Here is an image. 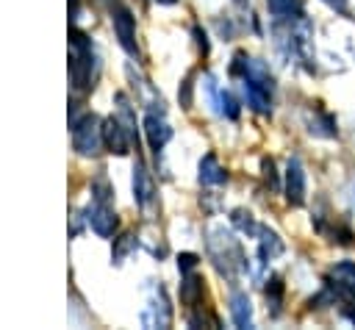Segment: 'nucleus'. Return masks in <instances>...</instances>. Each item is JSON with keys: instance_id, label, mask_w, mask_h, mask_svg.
Masks as SVG:
<instances>
[{"instance_id": "nucleus-22", "label": "nucleus", "mask_w": 355, "mask_h": 330, "mask_svg": "<svg viewBox=\"0 0 355 330\" xmlns=\"http://www.w3.org/2000/svg\"><path fill=\"white\" fill-rule=\"evenodd\" d=\"M261 175H263V183H266L269 189H280V183H277V169H275V161H272V158H263V161H261Z\"/></svg>"}, {"instance_id": "nucleus-8", "label": "nucleus", "mask_w": 355, "mask_h": 330, "mask_svg": "<svg viewBox=\"0 0 355 330\" xmlns=\"http://www.w3.org/2000/svg\"><path fill=\"white\" fill-rule=\"evenodd\" d=\"M205 92H208V100H211V105H214L216 114L230 116V119L239 116V103L233 100V94H230L227 89H219L211 75H205Z\"/></svg>"}, {"instance_id": "nucleus-14", "label": "nucleus", "mask_w": 355, "mask_h": 330, "mask_svg": "<svg viewBox=\"0 0 355 330\" xmlns=\"http://www.w3.org/2000/svg\"><path fill=\"white\" fill-rule=\"evenodd\" d=\"M244 97H247V105H250L252 111H258V114H263V116L272 114V100H269V92H266V89H261V86L244 80Z\"/></svg>"}, {"instance_id": "nucleus-24", "label": "nucleus", "mask_w": 355, "mask_h": 330, "mask_svg": "<svg viewBox=\"0 0 355 330\" xmlns=\"http://www.w3.org/2000/svg\"><path fill=\"white\" fill-rule=\"evenodd\" d=\"M191 75H186L183 78V83H180V92H178V100H180V105L183 108H191Z\"/></svg>"}, {"instance_id": "nucleus-4", "label": "nucleus", "mask_w": 355, "mask_h": 330, "mask_svg": "<svg viewBox=\"0 0 355 330\" xmlns=\"http://www.w3.org/2000/svg\"><path fill=\"white\" fill-rule=\"evenodd\" d=\"M86 222H89L92 230H94L97 236H103V238L114 236V230H116V225H119L114 208H108V202H97V200H92V205L86 208Z\"/></svg>"}, {"instance_id": "nucleus-23", "label": "nucleus", "mask_w": 355, "mask_h": 330, "mask_svg": "<svg viewBox=\"0 0 355 330\" xmlns=\"http://www.w3.org/2000/svg\"><path fill=\"white\" fill-rule=\"evenodd\" d=\"M111 194H114V189L108 186V180L97 177V180L92 183V200H97V202H108V200H111Z\"/></svg>"}, {"instance_id": "nucleus-19", "label": "nucleus", "mask_w": 355, "mask_h": 330, "mask_svg": "<svg viewBox=\"0 0 355 330\" xmlns=\"http://www.w3.org/2000/svg\"><path fill=\"white\" fill-rule=\"evenodd\" d=\"M116 111H119V122L128 128L130 139H136V119H133V111H130V103L125 94H116Z\"/></svg>"}, {"instance_id": "nucleus-12", "label": "nucleus", "mask_w": 355, "mask_h": 330, "mask_svg": "<svg viewBox=\"0 0 355 330\" xmlns=\"http://www.w3.org/2000/svg\"><path fill=\"white\" fill-rule=\"evenodd\" d=\"M227 305H230V316L236 327H252V305L244 291H233Z\"/></svg>"}, {"instance_id": "nucleus-15", "label": "nucleus", "mask_w": 355, "mask_h": 330, "mask_svg": "<svg viewBox=\"0 0 355 330\" xmlns=\"http://www.w3.org/2000/svg\"><path fill=\"white\" fill-rule=\"evenodd\" d=\"M266 6L277 19H297L305 14L302 0H266Z\"/></svg>"}, {"instance_id": "nucleus-25", "label": "nucleus", "mask_w": 355, "mask_h": 330, "mask_svg": "<svg viewBox=\"0 0 355 330\" xmlns=\"http://www.w3.org/2000/svg\"><path fill=\"white\" fill-rule=\"evenodd\" d=\"M194 266H197V255L194 252H180L178 255V269L180 272H191Z\"/></svg>"}, {"instance_id": "nucleus-11", "label": "nucleus", "mask_w": 355, "mask_h": 330, "mask_svg": "<svg viewBox=\"0 0 355 330\" xmlns=\"http://www.w3.org/2000/svg\"><path fill=\"white\" fill-rule=\"evenodd\" d=\"M258 258L261 261H272V258H277V255H283V250H286V244H283V238L272 230V227H258Z\"/></svg>"}, {"instance_id": "nucleus-3", "label": "nucleus", "mask_w": 355, "mask_h": 330, "mask_svg": "<svg viewBox=\"0 0 355 330\" xmlns=\"http://www.w3.org/2000/svg\"><path fill=\"white\" fill-rule=\"evenodd\" d=\"M111 22H114V33H116L119 44L125 47V53L136 55L139 53V47H136V19H133L130 8L122 6L119 0H114L111 3Z\"/></svg>"}, {"instance_id": "nucleus-29", "label": "nucleus", "mask_w": 355, "mask_h": 330, "mask_svg": "<svg viewBox=\"0 0 355 330\" xmlns=\"http://www.w3.org/2000/svg\"><path fill=\"white\" fill-rule=\"evenodd\" d=\"M158 3H164V6H172V3H178V0H158Z\"/></svg>"}, {"instance_id": "nucleus-17", "label": "nucleus", "mask_w": 355, "mask_h": 330, "mask_svg": "<svg viewBox=\"0 0 355 330\" xmlns=\"http://www.w3.org/2000/svg\"><path fill=\"white\" fill-rule=\"evenodd\" d=\"M230 222H233L236 230H241V233H247V236H255L258 227H261V225L252 219V214L244 211V208H233V211H230Z\"/></svg>"}, {"instance_id": "nucleus-21", "label": "nucleus", "mask_w": 355, "mask_h": 330, "mask_svg": "<svg viewBox=\"0 0 355 330\" xmlns=\"http://www.w3.org/2000/svg\"><path fill=\"white\" fill-rule=\"evenodd\" d=\"M133 247H136V236H133V233H125V236H119V238H116V244H114V250H111V258H114V263H122V261H125V255H128Z\"/></svg>"}, {"instance_id": "nucleus-20", "label": "nucleus", "mask_w": 355, "mask_h": 330, "mask_svg": "<svg viewBox=\"0 0 355 330\" xmlns=\"http://www.w3.org/2000/svg\"><path fill=\"white\" fill-rule=\"evenodd\" d=\"M266 283H269V286H266V299H269V305H272V313L277 316V313H280V299H283V280L275 275V277H269Z\"/></svg>"}, {"instance_id": "nucleus-2", "label": "nucleus", "mask_w": 355, "mask_h": 330, "mask_svg": "<svg viewBox=\"0 0 355 330\" xmlns=\"http://www.w3.org/2000/svg\"><path fill=\"white\" fill-rule=\"evenodd\" d=\"M72 144L80 155H94L100 153L103 144V122L94 114H80L72 125Z\"/></svg>"}, {"instance_id": "nucleus-16", "label": "nucleus", "mask_w": 355, "mask_h": 330, "mask_svg": "<svg viewBox=\"0 0 355 330\" xmlns=\"http://www.w3.org/2000/svg\"><path fill=\"white\" fill-rule=\"evenodd\" d=\"M180 299H183L186 305H197V302L202 299V280H200L197 275L186 272V277H183V283H180Z\"/></svg>"}, {"instance_id": "nucleus-18", "label": "nucleus", "mask_w": 355, "mask_h": 330, "mask_svg": "<svg viewBox=\"0 0 355 330\" xmlns=\"http://www.w3.org/2000/svg\"><path fill=\"white\" fill-rule=\"evenodd\" d=\"M308 130H311L313 136H327V139H330V136H336V122H333V116L316 111V119L308 116Z\"/></svg>"}, {"instance_id": "nucleus-9", "label": "nucleus", "mask_w": 355, "mask_h": 330, "mask_svg": "<svg viewBox=\"0 0 355 330\" xmlns=\"http://www.w3.org/2000/svg\"><path fill=\"white\" fill-rule=\"evenodd\" d=\"M144 136L155 153L172 139V128L164 122V114H147L144 116Z\"/></svg>"}, {"instance_id": "nucleus-10", "label": "nucleus", "mask_w": 355, "mask_h": 330, "mask_svg": "<svg viewBox=\"0 0 355 330\" xmlns=\"http://www.w3.org/2000/svg\"><path fill=\"white\" fill-rule=\"evenodd\" d=\"M153 197H155L153 177H150V172H147L144 164H136V166H133V200H136L141 208H147V205L153 202Z\"/></svg>"}, {"instance_id": "nucleus-30", "label": "nucleus", "mask_w": 355, "mask_h": 330, "mask_svg": "<svg viewBox=\"0 0 355 330\" xmlns=\"http://www.w3.org/2000/svg\"><path fill=\"white\" fill-rule=\"evenodd\" d=\"M239 3H241V0H239Z\"/></svg>"}, {"instance_id": "nucleus-27", "label": "nucleus", "mask_w": 355, "mask_h": 330, "mask_svg": "<svg viewBox=\"0 0 355 330\" xmlns=\"http://www.w3.org/2000/svg\"><path fill=\"white\" fill-rule=\"evenodd\" d=\"M322 3H324V6H330L333 11H341V14L347 11V0H322Z\"/></svg>"}, {"instance_id": "nucleus-26", "label": "nucleus", "mask_w": 355, "mask_h": 330, "mask_svg": "<svg viewBox=\"0 0 355 330\" xmlns=\"http://www.w3.org/2000/svg\"><path fill=\"white\" fill-rule=\"evenodd\" d=\"M194 39H197V47H200V53H202V55H208V36H205L200 28H194Z\"/></svg>"}, {"instance_id": "nucleus-13", "label": "nucleus", "mask_w": 355, "mask_h": 330, "mask_svg": "<svg viewBox=\"0 0 355 330\" xmlns=\"http://www.w3.org/2000/svg\"><path fill=\"white\" fill-rule=\"evenodd\" d=\"M225 180H227V172L222 169V164L216 161V155L214 153L202 155V161H200V183L202 186H222Z\"/></svg>"}, {"instance_id": "nucleus-5", "label": "nucleus", "mask_w": 355, "mask_h": 330, "mask_svg": "<svg viewBox=\"0 0 355 330\" xmlns=\"http://www.w3.org/2000/svg\"><path fill=\"white\" fill-rule=\"evenodd\" d=\"M103 144H105L108 153H116V155H125L130 150V133L119 122V116L103 119Z\"/></svg>"}, {"instance_id": "nucleus-28", "label": "nucleus", "mask_w": 355, "mask_h": 330, "mask_svg": "<svg viewBox=\"0 0 355 330\" xmlns=\"http://www.w3.org/2000/svg\"><path fill=\"white\" fill-rule=\"evenodd\" d=\"M344 316H347V319H349V322L355 324V302H352L349 308H344Z\"/></svg>"}, {"instance_id": "nucleus-7", "label": "nucleus", "mask_w": 355, "mask_h": 330, "mask_svg": "<svg viewBox=\"0 0 355 330\" xmlns=\"http://www.w3.org/2000/svg\"><path fill=\"white\" fill-rule=\"evenodd\" d=\"M169 319H172L169 302H166L164 291L158 288V291L147 299V305H144V311H141V324H144V327H166Z\"/></svg>"}, {"instance_id": "nucleus-6", "label": "nucleus", "mask_w": 355, "mask_h": 330, "mask_svg": "<svg viewBox=\"0 0 355 330\" xmlns=\"http://www.w3.org/2000/svg\"><path fill=\"white\" fill-rule=\"evenodd\" d=\"M283 191H286V200L288 205H302L305 202V169L300 164V158H291L288 166H286V183H283Z\"/></svg>"}, {"instance_id": "nucleus-1", "label": "nucleus", "mask_w": 355, "mask_h": 330, "mask_svg": "<svg viewBox=\"0 0 355 330\" xmlns=\"http://www.w3.org/2000/svg\"><path fill=\"white\" fill-rule=\"evenodd\" d=\"M208 252L216 263V269L233 280L239 272L247 269V258H244V250L241 244L233 238V233H227L225 227H211L208 230Z\"/></svg>"}]
</instances>
